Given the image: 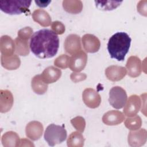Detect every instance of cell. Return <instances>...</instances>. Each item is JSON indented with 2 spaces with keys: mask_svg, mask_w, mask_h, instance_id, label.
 I'll return each mask as SVG.
<instances>
[{
  "mask_svg": "<svg viewBox=\"0 0 147 147\" xmlns=\"http://www.w3.org/2000/svg\"><path fill=\"white\" fill-rule=\"evenodd\" d=\"M29 47L32 53L40 59L53 57L59 47V38L52 30L43 29L34 32L30 37Z\"/></svg>",
  "mask_w": 147,
  "mask_h": 147,
  "instance_id": "1",
  "label": "cell"
},
{
  "mask_svg": "<svg viewBox=\"0 0 147 147\" xmlns=\"http://www.w3.org/2000/svg\"><path fill=\"white\" fill-rule=\"evenodd\" d=\"M131 41V38L125 32H120L114 34L107 43V51L110 57L118 61L124 60L129 50Z\"/></svg>",
  "mask_w": 147,
  "mask_h": 147,
  "instance_id": "2",
  "label": "cell"
},
{
  "mask_svg": "<svg viewBox=\"0 0 147 147\" xmlns=\"http://www.w3.org/2000/svg\"><path fill=\"white\" fill-rule=\"evenodd\" d=\"M31 2V1L27 0L1 1L0 9L9 14H21L29 10Z\"/></svg>",
  "mask_w": 147,
  "mask_h": 147,
  "instance_id": "3",
  "label": "cell"
},
{
  "mask_svg": "<svg viewBox=\"0 0 147 147\" xmlns=\"http://www.w3.org/2000/svg\"><path fill=\"white\" fill-rule=\"evenodd\" d=\"M67 136V131L63 126L52 123L45 131L44 139L49 146H53L64 141Z\"/></svg>",
  "mask_w": 147,
  "mask_h": 147,
  "instance_id": "4",
  "label": "cell"
},
{
  "mask_svg": "<svg viewBox=\"0 0 147 147\" xmlns=\"http://www.w3.org/2000/svg\"><path fill=\"white\" fill-rule=\"evenodd\" d=\"M127 100L126 91L119 86L112 87L109 92V102L113 107L116 109H122Z\"/></svg>",
  "mask_w": 147,
  "mask_h": 147,
  "instance_id": "5",
  "label": "cell"
},
{
  "mask_svg": "<svg viewBox=\"0 0 147 147\" xmlns=\"http://www.w3.org/2000/svg\"><path fill=\"white\" fill-rule=\"evenodd\" d=\"M87 61V56L86 53L81 50L69 57L68 67L73 71L80 72L86 67Z\"/></svg>",
  "mask_w": 147,
  "mask_h": 147,
  "instance_id": "6",
  "label": "cell"
},
{
  "mask_svg": "<svg viewBox=\"0 0 147 147\" xmlns=\"http://www.w3.org/2000/svg\"><path fill=\"white\" fill-rule=\"evenodd\" d=\"M82 99L85 105L91 109L98 107L101 102L100 95L91 88H87L83 91Z\"/></svg>",
  "mask_w": 147,
  "mask_h": 147,
  "instance_id": "7",
  "label": "cell"
},
{
  "mask_svg": "<svg viewBox=\"0 0 147 147\" xmlns=\"http://www.w3.org/2000/svg\"><path fill=\"white\" fill-rule=\"evenodd\" d=\"M140 107L141 100L140 97L136 95H132L130 96L124 106L123 113L127 117H133L137 115Z\"/></svg>",
  "mask_w": 147,
  "mask_h": 147,
  "instance_id": "8",
  "label": "cell"
},
{
  "mask_svg": "<svg viewBox=\"0 0 147 147\" xmlns=\"http://www.w3.org/2000/svg\"><path fill=\"white\" fill-rule=\"evenodd\" d=\"M64 45L65 52L72 55L82 50L80 38L77 34L68 35L65 40Z\"/></svg>",
  "mask_w": 147,
  "mask_h": 147,
  "instance_id": "9",
  "label": "cell"
},
{
  "mask_svg": "<svg viewBox=\"0 0 147 147\" xmlns=\"http://www.w3.org/2000/svg\"><path fill=\"white\" fill-rule=\"evenodd\" d=\"M82 44L84 50L88 53L98 52L100 46L98 38L91 34H86L83 36Z\"/></svg>",
  "mask_w": 147,
  "mask_h": 147,
  "instance_id": "10",
  "label": "cell"
},
{
  "mask_svg": "<svg viewBox=\"0 0 147 147\" xmlns=\"http://www.w3.org/2000/svg\"><path fill=\"white\" fill-rule=\"evenodd\" d=\"M147 132L145 129L131 131L128 135V143L131 146H141L146 141Z\"/></svg>",
  "mask_w": 147,
  "mask_h": 147,
  "instance_id": "11",
  "label": "cell"
},
{
  "mask_svg": "<svg viewBox=\"0 0 147 147\" xmlns=\"http://www.w3.org/2000/svg\"><path fill=\"white\" fill-rule=\"evenodd\" d=\"M127 74L132 78H136L140 75L141 72V61L139 57L136 56L129 57L126 64Z\"/></svg>",
  "mask_w": 147,
  "mask_h": 147,
  "instance_id": "12",
  "label": "cell"
},
{
  "mask_svg": "<svg viewBox=\"0 0 147 147\" xmlns=\"http://www.w3.org/2000/svg\"><path fill=\"white\" fill-rule=\"evenodd\" d=\"M26 136L33 141L38 140L43 132V126L38 121H31L29 122L25 128Z\"/></svg>",
  "mask_w": 147,
  "mask_h": 147,
  "instance_id": "13",
  "label": "cell"
},
{
  "mask_svg": "<svg viewBox=\"0 0 147 147\" xmlns=\"http://www.w3.org/2000/svg\"><path fill=\"white\" fill-rule=\"evenodd\" d=\"M126 74V69L121 66L111 65L105 69V75L107 78L113 82L119 81L122 79Z\"/></svg>",
  "mask_w": 147,
  "mask_h": 147,
  "instance_id": "14",
  "label": "cell"
},
{
  "mask_svg": "<svg viewBox=\"0 0 147 147\" xmlns=\"http://www.w3.org/2000/svg\"><path fill=\"white\" fill-rule=\"evenodd\" d=\"M125 119L124 114L118 110H110L106 113L103 117V122L107 125H117Z\"/></svg>",
  "mask_w": 147,
  "mask_h": 147,
  "instance_id": "15",
  "label": "cell"
},
{
  "mask_svg": "<svg viewBox=\"0 0 147 147\" xmlns=\"http://www.w3.org/2000/svg\"><path fill=\"white\" fill-rule=\"evenodd\" d=\"M61 70L53 66H49L46 68L41 75L42 80L47 84L56 82L61 77Z\"/></svg>",
  "mask_w": 147,
  "mask_h": 147,
  "instance_id": "16",
  "label": "cell"
},
{
  "mask_svg": "<svg viewBox=\"0 0 147 147\" xmlns=\"http://www.w3.org/2000/svg\"><path fill=\"white\" fill-rule=\"evenodd\" d=\"M15 43L12 38L7 35L2 36L0 39V50L2 55L11 56L15 51Z\"/></svg>",
  "mask_w": 147,
  "mask_h": 147,
  "instance_id": "17",
  "label": "cell"
},
{
  "mask_svg": "<svg viewBox=\"0 0 147 147\" xmlns=\"http://www.w3.org/2000/svg\"><path fill=\"white\" fill-rule=\"evenodd\" d=\"M13 96L11 92L7 90H1L0 111L6 113L12 107L13 104Z\"/></svg>",
  "mask_w": 147,
  "mask_h": 147,
  "instance_id": "18",
  "label": "cell"
},
{
  "mask_svg": "<svg viewBox=\"0 0 147 147\" xmlns=\"http://www.w3.org/2000/svg\"><path fill=\"white\" fill-rule=\"evenodd\" d=\"M32 18L37 23L44 27L49 26L52 24L51 18L47 11L43 9H36L32 14Z\"/></svg>",
  "mask_w": 147,
  "mask_h": 147,
  "instance_id": "19",
  "label": "cell"
},
{
  "mask_svg": "<svg viewBox=\"0 0 147 147\" xmlns=\"http://www.w3.org/2000/svg\"><path fill=\"white\" fill-rule=\"evenodd\" d=\"M1 59L2 65L8 70L16 69L21 64L20 59L17 55H13L9 56L1 55Z\"/></svg>",
  "mask_w": 147,
  "mask_h": 147,
  "instance_id": "20",
  "label": "cell"
},
{
  "mask_svg": "<svg viewBox=\"0 0 147 147\" xmlns=\"http://www.w3.org/2000/svg\"><path fill=\"white\" fill-rule=\"evenodd\" d=\"M31 86L33 91L38 95L44 94L48 89V85L44 82L41 75H37L32 78Z\"/></svg>",
  "mask_w": 147,
  "mask_h": 147,
  "instance_id": "21",
  "label": "cell"
},
{
  "mask_svg": "<svg viewBox=\"0 0 147 147\" xmlns=\"http://www.w3.org/2000/svg\"><path fill=\"white\" fill-rule=\"evenodd\" d=\"M63 7L69 13L78 14L83 9V3L80 0H65L63 1Z\"/></svg>",
  "mask_w": 147,
  "mask_h": 147,
  "instance_id": "22",
  "label": "cell"
},
{
  "mask_svg": "<svg viewBox=\"0 0 147 147\" xmlns=\"http://www.w3.org/2000/svg\"><path fill=\"white\" fill-rule=\"evenodd\" d=\"M2 142L5 146H17L20 142L18 134L14 131H10L5 133L2 137Z\"/></svg>",
  "mask_w": 147,
  "mask_h": 147,
  "instance_id": "23",
  "label": "cell"
},
{
  "mask_svg": "<svg viewBox=\"0 0 147 147\" xmlns=\"http://www.w3.org/2000/svg\"><path fill=\"white\" fill-rule=\"evenodd\" d=\"M15 51L18 55L27 56L29 53V48L28 45V40H23L20 37H17L14 40Z\"/></svg>",
  "mask_w": 147,
  "mask_h": 147,
  "instance_id": "24",
  "label": "cell"
},
{
  "mask_svg": "<svg viewBox=\"0 0 147 147\" xmlns=\"http://www.w3.org/2000/svg\"><path fill=\"white\" fill-rule=\"evenodd\" d=\"M122 1H95L96 7L102 10H112L118 7Z\"/></svg>",
  "mask_w": 147,
  "mask_h": 147,
  "instance_id": "25",
  "label": "cell"
},
{
  "mask_svg": "<svg viewBox=\"0 0 147 147\" xmlns=\"http://www.w3.org/2000/svg\"><path fill=\"white\" fill-rule=\"evenodd\" d=\"M84 138L83 135L78 131L72 132L67 140V145L68 146H82Z\"/></svg>",
  "mask_w": 147,
  "mask_h": 147,
  "instance_id": "26",
  "label": "cell"
},
{
  "mask_svg": "<svg viewBox=\"0 0 147 147\" xmlns=\"http://www.w3.org/2000/svg\"><path fill=\"white\" fill-rule=\"evenodd\" d=\"M142 125L141 118L138 115H134L127 118L125 121V126L129 130H136L139 129Z\"/></svg>",
  "mask_w": 147,
  "mask_h": 147,
  "instance_id": "27",
  "label": "cell"
},
{
  "mask_svg": "<svg viewBox=\"0 0 147 147\" xmlns=\"http://www.w3.org/2000/svg\"><path fill=\"white\" fill-rule=\"evenodd\" d=\"M69 57L67 55H61L54 61V64L61 69H65L69 66Z\"/></svg>",
  "mask_w": 147,
  "mask_h": 147,
  "instance_id": "28",
  "label": "cell"
},
{
  "mask_svg": "<svg viewBox=\"0 0 147 147\" xmlns=\"http://www.w3.org/2000/svg\"><path fill=\"white\" fill-rule=\"evenodd\" d=\"M71 122L72 126L79 131L83 132L86 126L84 119L82 117H76L71 119Z\"/></svg>",
  "mask_w": 147,
  "mask_h": 147,
  "instance_id": "29",
  "label": "cell"
},
{
  "mask_svg": "<svg viewBox=\"0 0 147 147\" xmlns=\"http://www.w3.org/2000/svg\"><path fill=\"white\" fill-rule=\"evenodd\" d=\"M32 33L33 29L30 27L26 26L18 30V36L23 40H28V39L32 36Z\"/></svg>",
  "mask_w": 147,
  "mask_h": 147,
  "instance_id": "30",
  "label": "cell"
},
{
  "mask_svg": "<svg viewBox=\"0 0 147 147\" xmlns=\"http://www.w3.org/2000/svg\"><path fill=\"white\" fill-rule=\"evenodd\" d=\"M52 30L56 34H61L65 31V26L60 21H56L52 22Z\"/></svg>",
  "mask_w": 147,
  "mask_h": 147,
  "instance_id": "31",
  "label": "cell"
},
{
  "mask_svg": "<svg viewBox=\"0 0 147 147\" xmlns=\"http://www.w3.org/2000/svg\"><path fill=\"white\" fill-rule=\"evenodd\" d=\"M87 78V75L84 73L73 72L70 75V78L74 83H78L85 80Z\"/></svg>",
  "mask_w": 147,
  "mask_h": 147,
  "instance_id": "32",
  "label": "cell"
},
{
  "mask_svg": "<svg viewBox=\"0 0 147 147\" xmlns=\"http://www.w3.org/2000/svg\"><path fill=\"white\" fill-rule=\"evenodd\" d=\"M146 1H140L137 3V11L140 14L146 16Z\"/></svg>",
  "mask_w": 147,
  "mask_h": 147,
  "instance_id": "33",
  "label": "cell"
},
{
  "mask_svg": "<svg viewBox=\"0 0 147 147\" xmlns=\"http://www.w3.org/2000/svg\"><path fill=\"white\" fill-rule=\"evenodd\" d=\"M34 2L38 6L41 7H47L51 2V1H35Z\"/></svg>",
  "mask_w": 147,
  "mask_h": 147,
  "instance_id": "34",
  "label": "cell"
}]
</instances>
